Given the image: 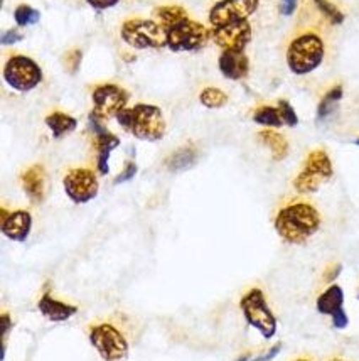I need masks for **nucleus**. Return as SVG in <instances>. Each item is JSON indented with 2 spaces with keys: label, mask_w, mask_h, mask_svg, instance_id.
Listing matches in <instances>:
<instances>
[{
  "label": "nucleus",
  "mask_w": 359,
  "mask_h": 361,
  "mask_svg": "<svg viewBox=\"0 0 359 361\" xmlns=\"http://www.w3.org/2000/svg\"><path fill=\"white\" fill-rule=\"evenodd\" d=\"M344 290L339 283H331L326 290L320 292V295L315 300V309L319 314L329 316L332 321V326L336 329L343 331L349 326V316L344 309Z\"/></svg>",
  "instance_id": "13"
},
{
  "label": "nucleus",
  "mask_w": 359,
  "mask_h": 361,
  "mask_svg": "<svg viewBox=\"0 0 359 361\" xmlns=\"http://www.w3.org/2000/svg\"><path fill=\"white\" fill-rule=\"evenodd\" d=\"M258 140L262 142L265 147L270 149L273 161H284L289 156V142L279 132L270 130V128L258 132Z\"/></svg>",
  "instance_id": "20"
},
{
  "label": "nucleus",
  "mask_w": 359,
  "mask_h": 361,
  "mask_svg": "<svg viewBox=\"0 0 359 361\" xmlns=\"http://www.w3.org/2000/svg\"><path fill=\"white\" fill-rule=\"evenodd\" d=\"M32 230V216L25 209H17V212L7 213L2 209V223H0V231L12 242H25L31 235Z\"/></svg>",
  "instance_id": "16"
},
{
  "label": "nucleus",
  "mask_w": 359,
  "mask_h": 361,
  "mask_svg": "<svg viewBox=\"0 0 359 361\" xmlns=\"http://www.w3.org/2000/svg\"><path fill=\"white\" fill-rule=\"evenodd\" d=\"M253 122L267 128H280L284 126V120H282L279 106L270 105L258 106L253 114Z\"/></svg>",
  "instance_id": "25"
},
{
  "label": "nucleus",
  "mask_w": 359,
  "mask_h": 361,
  "mask_svg": "<svg viewBox=\"0 0 359 361\" xmlns=\"http://www.w3.org/2000/svg\"><path fill=\"white\" fill-rule=\"evenodd\" d=\"M63 186L66 196L70 197L73 203L84 204L95 200L98 196V178L93 171L84 169V167H76L64 176Z\"/></svg>",
  "instance_id": "10"
},
{
  "label": "nucleus",
  "mask_w": 359,
  "mask_h": 361,
  "mask_svg": "<svg viewBox=\"0 0 359 361\" xmlns=\"http://www.w3.org/2000/svg\"><path fill=\"white\" fill-rule=\"evenodd\" d=\"M334 176V167L329 154L324 149H314L307 154L302 171L294 179V188L301 195L317 192L324 183H329Z\"/></svg>",
  "instance_id": "5"
},
{
  "label": "nucleus",
  "mask_w": 359,
  "mask_h": 361,
  "mask_svg": "<svg viewBox=\"0 0 359 361\" xmlns=\"http://www.w3.org/2000/svg\"><path fill=\"white\" fill-rule=\"evenodd\" d=\"M81 59H83V53L80 49H73L70 53H66V58H64V64H66V70L75 75L78 71Z\"/></svg>",
  "instance_id": "30"
},
{
  "label": "nucleus",
  "mask_w": 359,
  "mask_h": 361,
  "mask_svg": "<svg viewBox=\"0 0 359 361\" xmlns=\"http://www.w3.org/2000/svg\"><path fill=\"white\" fill-rule=\"evenodd\" d=\"M317 11L322 14L332 25H341L344 23V14L329 0H314Z\"/></svg>",
  "instance_id": "27"
},
{
  "label": "nucleus",
  "mask_w": 359,
  "mask_h": 361,
  "mask_svg": "<svg viewBox=\"0 0 359 361\" xmlns=\"http://www.w3.org/2000/svg\"><path fill=\"white\" fill-rule=\"evenodd\" d=\"M239 309L248 326L258 331L265 339H272L277 334L279 322L268 306V300L265 298V292L258 287H253L239 299Z\"/></svg>",
  "instance_id": "4"
},
{
  "label": "nucleus",
  "mask_w": 359,
  "mask_h": 361,
  "mask_svg": "<svg viewBox=\"0 0 359 361\" xmlns=\"http://www.w3.org/2000/svg\"><path fill=\"white\" fill-rule=\"evenodd\" d=\"M153 16H156V19L159 20V24L165 29V31H169L170 27H174V25L182 23V20L189 19V17H187L186 8H182L181 6L157 7L156 11H153Z\"/></svg>",
  "instance_id": "23"
},
{
  "label": "nucleus",
  "mask_w": 359,
  "mask_h": 361,
  "mask_svg": "<svg viewBox=\"0 0 359 361\" xmlns=\"http://www.w3.org/2000/svg\"><path fill=\"white\" fill-rule=\"evenodd\" d=\"M211 37L223 51H245L251 41V25L248 20H241L223 27H213Z\"/></svg>",
  "instance_id": "14"
},
{
  "label": "nucleus",
  "mask_w": 359,
  "mask_h": 361,
  "mask_svg": "<svg viewBox=\"0 0 359 361\" xmlns=\"http://www.w3.org/2000/svg\"><path fill=\"white\" fill-rule=\"evenodd\" d=\"M341 272H343V265H341V264H334V265H331V267H327L326 270H324V275H322L324 282H326V283H329V286H331V283L334 282L337 277H339Z\"/></svg>",
  "instance_id": "32"
},
{
  "label": "nucleus",
  "mask_w": 359,
  "mask_h": 361,
  "mask_svg": "<svg viewBox=\"0 0 359 361\" xmlns=\"http://www.w3.org/2000/svg\"><path fill=\"white\" fill-rule=\"evenodd\" d=\"M89 128L96 135V169L101 176H106L110 173V156H112L113 150L120 145V139L117 135H113L112 132L106 130L101 126V120L96 118L95 115H89Z\"/></svg>",
  "instance_id": "15"
},
{
  "label": "nucleus",
  "mask_w": 359,
  "mask_h": 361,
  "mask_svg": "<svg viewBox=\"0 0 359 361\" xmlns=\"http://www.w3.org/2000/svg\"><path fill=\"white\" fill-rule=\"evenodd\" d=\"M294 361H312V360H309V358H297V360H294Z\"/></svg>",
  "instance_id": "39"
},
{
  "label": "nucleus",
  "mask_w": 359,
  "mask_h": 361,
  "mask_svg": "<svg viewBox=\"0 0 359 361\" xmlns=\"http://www.w3.org/2000/svg\"><path fill=\"white\" fill-rule=\"evenodd\" d=\"M14 19L17 24L24 27V25L36 24L37 20L41 19V14L39 11H36V8H32L31 6H19L14 12Z\"/></svg>",
  "instance_id": "28"
},
{
  "label": "nucleus",
  "mask_w": 359,
  "mask_h": 361,
  "mask_svg": "<svg viewBox=\"0 0 359 361\" xmlns=\"http://www.w3.org/2000/svg\"><path fill=\"white\" fill-rule=\"evenodd\" d=\"M46 126H48L54 139H61V137L76 130L78 120L71 117V115L63 114V111H53V114L46 117Z\"/></svg>",
  "instance_id": "22"
},
{
  "label": "nucleus",
  "mask_w": 359,
  "mask_h": 361,
  "mask_svg": "<svg viewBox=\"0 0 359 361\" xmlns=\"http://www.w3.org/2000/svg\"><path fill=\"white\" fill-rule=\"evenodd\" d=\"M218 66H220L221 75L225 78L233 81L246 78L248 73H250V61H248L245 51H223Z\"/></svg>",
  "instance_id": "17"
},
{
  "label": "nucleus",
  "mask_w": 359,
  "mask_h": 361,
  "mask_svg": "<svg viewBox=\"0 0 359 361\" xmlns=\"http://www.w3.org/2000/svg\"><path fill=\"white\" fill-rule=\"evenodd\" d=\"M198 150L191 147V145H186V147L177 149L176 152L170 154L168 161H165V167H168L169 171H172V173H181V171L191 169V167L198 162Z\"/></svg>",
  "instance_id": "21"
},
{
  "label": "nucleus",
  "mask_w": 359,
  "mask_h": 361,
  "mask_svg": "<svg viewBox=\"0 0 359 361\" xmlns=\"http://www.w3.org/2000/svg\"><path fill=\"white\" fill-rule=\"evenodd\" d=\"M137 174V164L135 162H127L125 167H123V171L120 173L117 178H115L113 184H122V183H128V180H132L135 178Z\"/></svg>",
  "instance_id": "31"
},
{
  "label": "nucleus",
  "mask_w": 359,
  "mask_h": 361,
  "mask_svg": "<svg viewBox=\"0 0 359 361\" xmlns=\"http://www.w3.org/2000/svg\"><path fill=\"white\" fill-rule=\"evenodd\" d=\"M343 87L337 85V87L331 88L326 94H324L322 100H320L317 105V122H326V120L334 114L337 109V103L343 100Z\"/></svg>",
  "instance_id": "24"
},
{
  "label": "nucleus",
  "mask_w": 359,
  "mask_h": 361,
  "mask_svg": "<svg viewBox=\"0 0 359 361\" xmlns=\"http://www.w3.org/2000/svg\"><path fill=\"white\" fill-rule=\"evenodd\" d=\"M280 351H282V343H277V345H273L270 350L267 351V353L258 356V358H255L253 361H272L275 356H279Z\"/></svg>",
  "instance_id": "35"
},
{
  "label": "nucleus",
  "mask_w": 359,
  "mask_h": 361,
  "mask_svg": "<svg viewBox=\"0 0 359 361\" xmlns=\"http://www.w3.org/2000/svg\"><path fill=\"white\" fill-rule=\"evenodd\" d=\"M211 32L203 24L186 19L168 31V47L174 53L181 51H199L206 46Z\"/></svg>",
  "instance_id": "9"
},
{
  "label": "nucleus",
  "mask_w": 359,
  "mask_h": 361,
  "mask_svg": "<svg viewBox=\"0 0 359 361\" xmlns=\"http://www.w3.org/2000/svg\"><path fill=\"white\" fill-rule=\"evenodd\" d=\"M279 111L284 120V126L287 127H297L298 126V117L294 110V106L290 105L287 100H279Z\"/></svg>",
  "instance_id": "29"
},
{
  "label": "nucleus",
  "mask_w": 359,
  "mask_h": 361,
  "mask_svg": "<svg viewBox=\"0 0 359 361\" xmlns=\"http://www.w3.org/2000/svg\"><path fill=\"white\" fill-rule=\"evenodd\" d=\"M4 80L7 81L8 87L17 92H31L41 85L42 71L34 59L15 54L7 59L6 68H4Z\"/></svg>",
  "instance_id": "8"
},
{
  "label": "nucleus",
  "mask_w": 359,
  "mask_h": 361,
  "mask_svg": "<svg viewBox=\"0 0 359 361\" xmlns=\"http://www.w3.org/2000/svg\"><path fill=\"white\" fill-rule=\"evenodd\" d=\"M120 36L135 49H157L168 46V31L160 24L147 19H128L120 29Z\"/></svg>",
  "instance_id": "6"
},
{
  "label": "nucleus",
  "mask_w": 359,
  "mask_h": 361,
  "mask_svg": "<svg viewBox=\"0 0 359 361\" xmlns=\"http://www.w3.org/2000/svg\"><path fill=\"white\" fill-rule=\"evenodd\" d=\"M2 324H4V356H6V343H7V334L8 331L12 328V321H11V316H8V312H4L2 314Z\"/></svg>",
  "instance_id": "37"
},
{
  "label": "nucleus",
  "mask_w": 359,
  "mask_h": 361,
  "mask_svg": "<svg viewBox=\"0 0 359 361\" xmlns=\"http://www.w3.org/2000/svg\"><path fill=\"white\" fill-rule=\"evenodd\" d=\"M87 2L96 11H105V8H112L118 4V0H87Z\"/></svg>",
  "instance_id": "34"
},
{
  "label": "nucleus",
  "mask_w": 359,
  "mask_h": 361,
  "mask_svg": "<svg viewBox=\"0 0 359 361\" xmlns=\"http://www.w3.org/2000/svg\"><path fill=\"white\" fill-rule=\"evenodd\" d=\"M199 102L203 103L206 109H221V106H225L226 103H228V94H226L223 90L220 88H204L203 92L199 94Z\"/></svg>",
  "instance_id": "26"
},
{
  "label": "nucleus",
  "mask_w": 359,
  "mask_h": 361,
  "mask_svg": "<svg viewBox=\"0 0 359 361\" xmlns=\"http://www.w3.org/2000/svg\"><path fill=\"white\" fill-rule=\"evenodd\" d=\"M298 0H282L280 4V12L284 16H292L296 12Z\"/></svg>",
  "instance_id": "36"
},
{
  "label": "nucleus",
  "mask_w": 359,
  "mask_h": 361,
  "mask_svg": "<svg viewBox=\"0 0 359 361\" xmlns=\"http://www.w3.org/2000/svg\"><path fill=\"white\" fill-rule=\"evenodd\" d=\"M326 47L320 36L306 32L290 42L287 49V64L294 75H309L322 64Z\"/></svg>",
  "instance_id": "3"
},
{
  "label": "nucleus",
  "mask_w": 359,
  "mask_h": 361,
  "mask_svg": "<svg viewBox=\"0 0 359 361\" xmlns=\"http://www.w3.org/2000/svg\"><path fill=\"white\" fill-rule=\"evenodd\" d=\"M248 360H250V355H243V356H239V358L237 360V361H248Z\"/></svg>",
  "instance_id": "38"
},
{
  "label": "nucleus",
  "mask_w": 359,
  "mask_h": 361,
  "mask_svg": "<svg viewBox=\"0 0 359 361\" xmlns=\"http://www.w3.org/2000/svg\"><path fill=\"white\" fill-rule=\"evenodd\" d=\"M260 6V0H220L213 6L209 12V23L213 27L248 20V17L255 14Z\"/></svg>",
  "instance_id": "12"
},
{
  "label": "nucleus",
  "mask_w": 359,
  "mask_h": 361,
  "mask_svg": "<svg viewBox=\"0 0 359 361\" xmlns=\"http://www.w3.org/2000/svg\"><path fill=\"white\" fill-rule=\"evenodd\" d=\"M320 223H322V218L315 206L306 201H296V203L284 206L277 213L273 226L284 242L302 245L317 233Z\"/></svg>",
  "instance_id": "1"
},
{
  "label": "nucleus",
  "mask_w": 359,
  "mask_h": 361,
  "mask_svg": "<svg viewBox=\"0 0 359 361\" xmlns=\"http://www.w3.org/2000/svg\"><path fill=\"white\" fill-rule=\"evenodd\" d=\"M358 299H359V292H358Z\"/></svg>",
  "instance_id": "42"
},
{
  "label": "nucleus",
  "mask_w": 359,
  "mask_h": 361,
  "mask_svg": "<svg viewBox=\"0 0 359 361\" xmlns=\"http://www.w3.org/2000/svg\"><path fill=\"white\" fill-rule=\"evenodd\" d=\"M354 144H356V145H358V147H359V139H356V140H354Z\"/></svg>",
  "instance_id": "41"
},
{
  "label": "nucleus",
  "mask_w": 359,
  "mask_h": 361,
  "mask_svg": "<svg viewBox=\"0 0 359 361\" xmlns=\"http://www.w3.org/2000/svg\"><path fill=\"white\" fill-rule=\"evenodd\" d=\"M329 361H344V360H341V358H332V360H329Z\"/></svg>",
  "instance_id": "40"
},
{
  "label": "nucleus",
  "mask_w": 359,
  "mask_h": 361,
  "mask_svg": "<svg viewBox=\"0 0 359 361\" xmlns=\"http://www.w3.org/2000/svg\"><path fill=\"white\" fill-rule=\"evenodd\" d=\"M118 126L130 132L135 139L159 142L165 135V118L159 106L139 103L134 109H123L117 115Z\"/></svg>",
  "instance_id": "2"
},
{
  "label": "nucleus",
  "mask_w": 359,
  "mask_h": 361,
  "mask_svg": "<svg viewBox=\"0 0 359 361\" xmlns=\"http://www.w3.org/2000/svg\"><path fill=\"white\" fill-rule=\"evenodd\" d=\"M93 111L92 115H95L100 120H108L117 115L125 109L128 102V92L122 87L113 83L100 85L93 92Z\"/></svg>",
  "instance_id": "11"
},
{
  "label": "nucleus",
  "mask_w": 359,
  "mask_h": 361,
  "mask_svg": "<svg viewBox=\"0 0 359 361\" xmlns=\"http://www.w3.org/2000/svg\"><path fill=\"white\" fill-rule=\"evenodd\" d=\"M89 343L105 361H125L130 353V346L122 331L108 322L89 329Z\"/></svg>",
  "instance_id": "7"
},
{
  "label": "nucleus",
  "mask_w": 359,
  "mask_h": 361,
  "mask_svg": "<svg viewBox=\"0 0 359 361\" xmlns=\"http://www.w3.org/2000/svg\"><path fill=\"white\" fill-rule=\"evenodd\" d=\"M23 41V34L19 31H15V29H11V31L4 32L2 37H0V42H2L4 46H8V44H15V42Z\"/></svg>",
  "instance_id": "33"
},
{
  "label": "nucleus",
  "mask_w": 359,
  "mask_h": 361,
  "mask_svg": "<svg viewBox=\"0 0 359 361\" xmlns=\"http://www.w3.org/2000/svg\"><path fill=\"white\" fill-rule=\"evenodd\" d=\"M20 183L25 196L32 201L34 204H39L46 197V171L41 164H34L25 169L20 176Z\"/></svg>",
  "instance_id": "18"
},
{
  "label": "nucleus",
  "mask_w": 359,
  "mask_h": 361,
  "mask_svg": "<svg viewBox=\"0 0 359 361\" xmlns=\"http://www.w3.org/2000/svg\"><path fill=\"white\" fill-rule=\"evenodd\" d=\"M37 309L51 322H64L71 319L78 312V307L73 306V304L61 302V300L54 299L51 294L42 295L39 302H37Z\"/></svg>",
  "instance_id": "19"
}]
</instances>
